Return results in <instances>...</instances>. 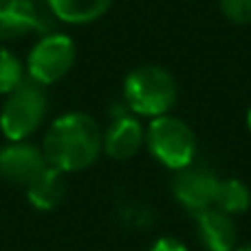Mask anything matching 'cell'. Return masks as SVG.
Wrapping results in <instances>:
<instances>
[{
	"mask_svg": "<svg viewBox=\"0 0 251 251\" xmlns=\"http://www.w3.org/2000/svg\"><path fill=\"white\" fill-rule=\"evenodd\" d=\"M176 100V79L163 66H137L124 79V106L134 117L156 119L163 117V115H170Z\"/></svg>",
	"mask_w": 251,
	"mask_h": 251,
	"instance_id": "2",
	"label": "cell"
},
{
	"mask_svg": "<svg viewBox=\"0 0 251 251\" xmlns=\"http://www.w3.org/2000/svg\"><path fill=\"white\" fill-rule=\"evenodd\" d=\"M22 79H25L22 62L0 44V95H9Z\"/></svg>",
	"mask_w": 251,
	"mask_h": 251,
	"instance_id": "14",
	"label": "cell"
},
{
	"mask_svg": "<svg viewBox=\"0 0 251 251\" xmlns=\"http://www.w3.org/2000/svg\"><path fill=\"white\" fill-rule=\"evenodd\" d=\"M196 221V236L205 251H236L238 249V225L234 216L207 209L194 216Z\"/></svg>",
	"mask_w": 251,
	"mask_h": 251,
	"instance_id": "10",
	"label": "cell"
},
{
	"mask_svg": "<svg viewBox=\"0 0 251 251\" xmlns=\"http://www.w3.org/2000/svg\"><path fill=\"white\" fill-rule=\"evenodd\" d=\"M47 165L42 148L35 143L9 141L0 148V178L9 185L26 187Z\"/></svg>",
	"mask_w": 251,
	"mask_h": 251,
	"instance_id": "7",
	"label": "cell"
},
{
	"mask_svg": "<svg viewBox=\"0 0 251 251\" xmlns=\"http://www.w3.org/2000/svg\"><path fill=\"white\" fill-rule=\"evenodd\" d=\"M148 251H190V249H187L181 240L172 238V236H163V238L154 240V243H152V247Z\"/></svg>",
	"mask_w": 251,
	"mask_h": 251,
	"instance_id": "16",
	"label": "cell"
},
{
	"mask_svg": "<svg viewBox=\"0 0 251 251\" xmlns=\"http://www.w3.org/2000/svg\"><path fill=\"white\" fill-rule=\"evenodd\" d=\"M146 148L154 161H159L163 168L178 172L183 168H190L199 152L194 130L183 119L163 115V117L150 119L146 128Z\"/></svg>",
	"mask_w": 251,
	"mask_h": 251,
	"instance_id": "3",
	"label": "cell"
},
{
	"mask_svg": "<svg viewBox=\"0 0 251 251\" xmlns=\"http://www.w3.org/2000/svg\"><path fill=\"white\" fill-rule=\"evenodd\" d=\"M218 9L231 25H251V0H218Z\"/></svg>",
	"mask_w": 251,
	"mask_h": 251,
	"instance_id": "15",
	"label": "cell"
},
{
	"mask_svg": "<svg viewBox=\"0 0 251 251\" xmlns=\"http://www.w3.org/2000/svg\"><path fill=\"white\" fill-rule=\"evenodd\" d=\"M236 251H251V243H247V245H240V247L236 249Z\"/></svg>",
	"mask_w": 251,
	"mask_h": 251,
	"instance_id": "17",
	"label": "cell"
},
{
	"mask_svg": "<svg viewBox=\"0 0 251 251\" xmlns=\"http://www.w3.org/2000/svg\"><path fill=\"white\" fill-rule=\"evenodd\" d=\"M66 190H69V183H66V174L60 170L47 168L25 187L26 192V201L31 203V207L40 209V212H51L57 205L64 201Z\"/></svg>",
	"mask_w": 251,
	"mask_h": 251,
	"instance_id": "11",
	"label": "cell"
},
{
	"mask_svg": "<svg viewBox=\"0 0 251 251\" xmlns=\"http://www.w3.org/2000/svg\"><path fill=\"white\" fill-rule=\"evenodd\" d=\"M49 110L44 86L25 77L0 108V132L9 141H26L42 126Z\"/></svg>",
	"mask_w": 251,
	"mask_h": 251,
	"instance_id": "4",
	"label": "cell"
},
{
	"mask_svg": "<svg viewBox=\"0 0 251 251\" xmlns=\"http://www.w3.org/2000/svg\"><path fill=\"white\" fill-rule=\"evenodd\" d=\"M245 122H247V128H249V132H251V108L247 110V119H245Z\"/></svg>",
	"mask_w": 251,
	"mask_h": 251,
	"instance_id": "18",
	"label": "cell"
},
{
	"mask_svg": "<svg viewBox=\"0 0 251 251\" xmlns=\"http://www.w3.org/2000/svg\"><path fill=\"white\" fill-rule=\"evenodd\" d=\"M49 13L66 25H91L108 13L113 0H47Z\"/></svg>",
	"mask_w": 251,
	"mask_h": 251,
	"instance_id": "12",
	"label": "cell"
},
{
	"mask_svg": "<svg viewBox=\"0 0 251 251\" xmlns=\"http://www.w3.org/2000/svg\"><path fill=\"white\" fill-rule=\"evenodd\" d=\"M251 207V190L240 178H218L216 199L214 209L227 214V216H238Z\"/></svg>",
	"mask_w": 251,
	"mask_h": 251,
	"instance_id": "13",
	"label": "cell"
},
{
	"mask_svg": "<svg viewBox=\"0 0 251 251\" xmlns=\"http://www.w3.org/2000/svg\"><path fill=\"white\" fill-rule=\"evenodd\" d=\"M77 57V47L66 33H44L26 57V77L40 86H51L71 73Z\"/></svg>",
	"mask_w": 251,
	"mask_h": 251,
	"instance_id": "5",
	"label": "cell"
},
{
	"mask_svg": "<svg viewBox=\"0 0 251 251\" xmlns=\"http://www.w3.org/2000/svg\"><path fill=\"white\" fill-rule=\"evenodd\" d=\"M218 176L205 168H196L194 163L190 168H183L174 172L172 178V196L185 212L192 216H199L201 212H207L214 207L216 199Z\"/></svg>",
	"mask_w": 251,
	"mask_h": 251,
	"instance_id": "6",
	"label": "cell"
},
{
	"mask_svg": "<svg viewBox=\"0 0 251 251\" xmlns=\"http://www.w3.org/2000/svg\"><path fill=\"white\" fill-rule=\"evenodd\" d=\"M146 146V126L130 110H122L104 130V152L115 161H128Z\"/></svg>",
	"mask_w": 251,
	"mask_h": 251,
	"instance_id": "8",
	"label": "cell"
},
{
	"mask_svg": "<svg viewBox=\"0 0 251 251\" xmlns=\"http://www.w3.org/2000/svg\"><path fill=\"white\" fill-rule=\"evenodd\" d=\"M31 31L51 33L47 16H42L35 0H0V42L22 38Z\"/></svg>",
	"mask_w": 251,
	"mask_h": 251,
	"instance_id": "9",
	"label": "cell"
},
{
	"mask_svg": "<svg viewBox=\"0 0 251 251\" xmlns=\"http://www.w3.org/2000/svg\"><path fill=\"white\" fill-rule=\"evenodd\" d=\"M42 154L64 174L91 168L104 152V130L86 113H66L53 119L42 139Z\"/></svg>",
	"mask_w": 251,
	"mask_h": 251,
	"instance_id": "1",
	"label": "cell"
}]
</instances>
